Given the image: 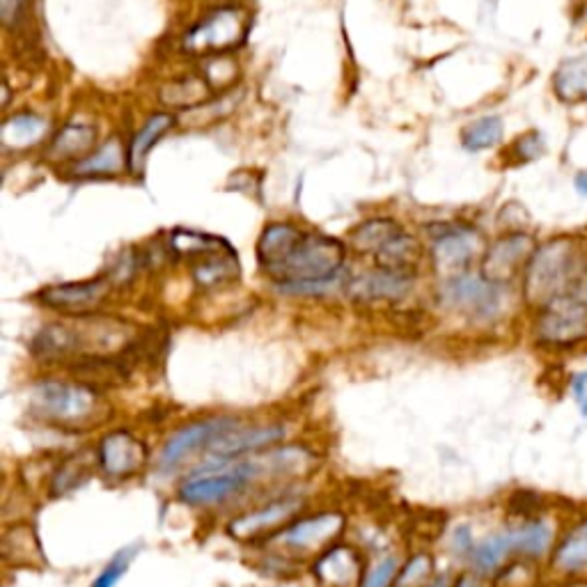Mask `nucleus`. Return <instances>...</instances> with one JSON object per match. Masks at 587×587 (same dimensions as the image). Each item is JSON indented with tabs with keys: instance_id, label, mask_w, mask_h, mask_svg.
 I'll return each mask as SVG.
<instances>
[{
	"instance_id": "nucleus-19",
	"label": "nucleus",
	"mask_w": 587,
	"mask_h": 587,
	"mask_svg": "<svg viewBox=\"0 0 587 587\" xmlns=\"http://www.w3.org/2000/svg\"><path fill=\"white\" fill-rule=\"evenodd\" d=\"M0 553H3L5 564L14 566H37L44 562L42 546L35 531L26 523H16L5 531L3 541H0Z\"/></svg>"
},
{
	"instance_id": "nucleus-39",
	"label": "nucleus",
	"mask_w": 587,
	"mask_h": 587,
	"mask_svg": "<svg viewBox=\"0 0 587 587\" xmlns=\"http://www.w3.org/2000/svg\"><path fill=\"white\" fill-rule=\"evenodd\" d=\"M26 0H0V16H3L5 26H14L18 14H22Z\"/></svg>"
},
{
	"instance_id": "nucleus-42",
	"label": "nucleus",
	"mask_w": 587,
	"mask_h": 587,
	"mask_svg": "<svg viewBox=\"0 0 587 587\" xmlns=\"http://www.w3.org/2000/svg\"><path fill=\"white\" fill-rule=\"evenodd\" d=\"M10 104V90H8V86H3V106H8Z\"/></svg>"
},
{
	"instance_id": "nucleus-16",
	"label": "nucleus",
	"mask_w": 587,
	"mask_h": 587,
	"mask_svg": "<svg viewBox=\"0 0 587 587\" xmlns=\"http://www.w3.org/2000/svg\"><path fill=\"white\" fill-rule=\"evenodd\" d=\"M86 349V335L80 329L65 327V323H51L44 327L33 340V354L39 360H65L80 356Z\"/></svg>"
},
{
	"instance_id": "nucleus-9",
	"label": "nucleus",
	"mask_w": 587,
	"mask_h": 587,
	"mask_svg": "<svg viewBox=\"0 0 587 587\" xmlns=\"http://www.w3.org/2000/svg\"><path fill=\"white\" fill-rule=\"evenodd\" d=\"M246 35L244 14L234 8L218 10L205 22L197 24L184 39V49L191 53H222L230 51Z\"/></svg>"
},
{
	"instance_id": "nucleus-17",
	"label": "nucleus",
	"mask_w": 587,
	"mask_h": 587,
	"mask_svg": "<svg viewBox=\"0 0 587 587\" xmlns=\"http://www.w3.org/2000/svg\"><path fill=\"white\" fill-rule=\"evenodd\" d=\"M301 239H303V232H298L294 226H288V222H276V226H269L257 241L259 267L265 269V273L276 271L282 261L294 253V248L301 244Z\"/></svg>"
},
{
	"instance_id": "nucleus-6",
	"label": "nucleus",
	"mask_w": 587,
	"mask_h": 587,
	"mask_svg": "<svg viewBox=\"0 0 587 587\" xmlns=\"http://www.w3.org/2000/svg\"><path fill=\"white\" fill-rule=\"evenodd\" d=\"M303 510L301 496H280L259 508L234 516L228 523V535L237 541L273 539L288 523H292Z\"/></svg>"
},
{
	"instance_id": "nucleus-24",
	"label": "nucleus",
	"mask_w": 587,
	"mask_h": 587,
	"mask_svg": "<svg viewBox=\"0 0 587 587\" xmlns=\"http://www.w3.org/2000/svg\"><path fill=\"white\" fill-rule=\"evenodd\" d=\"M514 553L523 558H541L544 553H549L551 544H553V528L549 521L544 519H531L523 525H519L516 531H510Z\"/></svg>"
},
{
	"instance_id": "nucleus-7",
	"label": "nucleus",
	"mask_w": 587,
	"mask_h": 587,
	"mask_svg": "<svg viewBox=\"0 0 587 587\" xmlns=\"http://www.w3.org/2000/svg\"><path fill=\"white\" fill-rule=\"evenodd\" d=\"M500 288L502 285H496V282L487 280L484 276L461 273V276L445 280L441 298L455 310H461L471 317L489 319V317H496L502 306Z\"/></svg>"
},
{
	"instance_id": "nucleus-13",
	"label": "nucleus",
	"mask_w": 587,
	"mask_h": 587,
	"mask_svg": "<svg viewBox=\"0 0 587 587\" xmlns=\"http://www.w3.org/2000/svg\"><path fill=\"white\" fill-rule=\"evenodd\" d=\"M111 290V280L99 278L90 282H67V285H53L39 292V301L49 308L84 315L94 310Z\"/></svg>"
},
{
	"instance_id": "nucleus-14",
	"label": "nucleus",
	"mask_w": 587,
	"mask_h": 587,
	"mask_svg": "<svg viewBox=\"0 0 587 587\" xmlns=\"http://www.w3.org/2000/svg\"><path fill=\"white\" fill-rule=\"evenodd\" d=\"M533 251V239L528 234H508L487 251L482 261V276L496 282V285H508L516 276L525 257Z\"/></svg>"
},
{
	"instance_id": "nucleus-32",
	"label": "nucleus",
	"mask_w": 587,
	"mask_h": 587,
	"mask_svg": "<svg viewBox=\"0 0 587 587\" xmlns=\"http://www.w3.org/2000/svg\"><path fill=\"white\" fill-rule=\"evenodd\" d=\"M502 136V123L498 117H482L477 123H473L471 127L463 129V148L471 152H480V150H489L494 148Z\"/></svg>"
},
{
	"instance_id": "nucleus-40",
	"label": "nucleus",
	"mask_w": 587,
	"mask_h": 587,
	"mask_svg": "<svg viewBox=\"0 0 587 587\" xmlns=\"http://www.w3.org/2000/svg\"><path fill=\"white\" fill-rule=\"evenodd\" d=\"M452 587H480V585H477V580H475L471 574H461V576L452 583Z\"/></svg>"
},
{
	"instance_id": "nucleus-18",
	"label": "nucleus",
	"mask_w": 587,
	"mask_h": 587,
	"mask_svg": "<svg viewBox=\"0 0 587 587\" xmlns=\"http://www.w3.org/2000/svg\"><path fill=\"white\" fill-rule=\"evenodd\" d=\"M94 463H99L97 452L94 455L76 452V455L63 459L55 465V471L51 473L49 494L53 498H65V496L78 492L92 477Z\"/></svg>"
},
{
	"instance_id": "nucleus-3",
	"label": "nucleus",
	"mask_w": 587,
	"mask_h": 587,
	"mask_svg": "<svg viewBox=\"0 0 587 587\" xmlns=\"http://www.w3.org/2000/svg\"><path fill=\"white\" fill-rule=\"evenodd\" d=\"M576 253L560 241L544 246L531 261L528 280H525V294L531 301L551 303L558 296H564L580 282L576 265Z\"/></svg>"
},
{
	"instance_id": "nucleus-33",
	"label": "nucleus",
	"mask_w": 587,
	"mask_h": 587,
	"mask_svg": "<svg viewBox=\"0 0 587 587\" xmlns=\"http://www.w3.org/2000/svg\"><path fill=\"white\" fill-rule=\"evenodd\" d=\"M136 558V549H123L117 551L111 562L99 572V576L90 583V587H115L129 570L131 560Z\"/></svg>"
},
{
	"instance_id": "nucleus-11",
	"label": "nucleus",
	"mask_w": 587,
	"mask_h": 587,
	"mask_svg": "<svg viewBox=\"0 0 587 587\" xmlns=\"http://www.w3.org/2000/svg\"><path fill=\"white\" fill-rule=\"evenodd\" d=\"M480 246V234L469 228H441L432 248L436 271L448 280L465 273V267L475 259Z\"/></svg>"
},
{
	"instance_id": "nucleus-26",
	"label": "nucleus",
	"mask_w": 587,
	"mask_h": 587,
	"mask_svg": "<svg viewBox=\"0 0 587 587\" xmlns=\"http://www.w3.org/2000/svg\"><path fill=\"white\" fill-rule=\"evenodd\" d=\"M170 248L179 257L197 261L202 257L228 251L230 244H226V241L218 239V237H212V234H202V232H193V230H175L170 237Z\"/></svg>"
},
{
	"instance_id": "nucleus-4",
	"label": "nucleus",
	"mask_w": 587,
	"mask_h": 587,
	"mask_svg": "<svg viewBox=\"0 0 587 587\" xmlns=\"http://www.w3.org/2000/svg\"><path fill=\"white\" fill-rule=\"evenodd\" d=\"M241 422L237 418L222 416V418H205V420H195L179 428L161 448L158 455V471L161 473H175L181 469L193 455L197 452H209L212 445L228 436L230 432L239 430Z\"/></svg>"
},
{
	"instance_id": "nucleus-15",
	"label": "nucleus",
	"mask_w": 587,
	"mask_h": 587,
	"mask_svg": "<svg viewBox=\"0 0 587 587\" xmlns=\"http://www.w3.org/2000/svg\"><path fill=\"white\" fill-rule=\"evenodd\" d=\"M411 288L413 276L379 269L349 280L347 292L354 301L372 303V301H399L411 292Z\"/></svg>"
},
{
	"instance_id": "nucleus-8",
	"label": "nucleus",
	"mask_w": 587,
	"mask_h": 587,
	"mask_svg": "<svg viewBox=\"0 0 587 587\" xmlns=\"http://www.w3.org/2000/svg\"><path fill=\"white\" fill-rule=\"evenodd\" d=\"M148 445L127 430H113L97 445V465L109 480H131L145 469Z\"/></svg>"
},
{
	"instance_id": "nucleus-23",
	"label": "nucleus",
	"mask_w": 587,
	"mask_h": 587,
	"mask_svg": "<svg viewBox=\"0 0 587 587\" xmlns=\"http://www.w3.org/2000/svg\"><path fill=\"white\" fill-rule=\"evenodd\" d=\"M97 131L90 125H67L60 129L49 148V158L53 161H69V158H86L94 148Z\"/></svg>"
},
{
	"instance_id": "nucleus-12",
	"label": "nucleus",
	"mask_w": 587,
	"mask_h": 587,
	"mask_svg": "<svg viewBox=\"0 0 587 587\" xmlns=\"http://www.w3.org/2000/svg\"><path fill=\"white\" fill-rule=\"evenodd\" d=\"M285 436V430L282 424H261V428H239L230 432L228 436L218 438L212 450L207 452L209 459L216 461H234V459H244L248 455L265 452L278 441Z\"/></svg>"
},
{
	"instance_id": "nucleus-2",
	"label": "nucleus",
	"mask_w": 587,
	"mask_h": 587,
	"mask_svg": "<svg viewBox=\"0 0 587 587\" xmlns=\"http://www.w3.org/2000/svg\"><path fill=\"white\" fill-rule=\"evenodd\" d=\"M344 246L337 239L323 234H303L294 253L271 271L276 285H296V282H317L333 278L342 271Z\"/></svg>"
},
{
	"instance_id": "nucleus-27",
	"label": "nucleus",
	"mask_w": 587,
	"mask_h": 587,
	"mask_svg": "<svg viewBox=\"0 0 587 587\" xmlns=\"http://www.w3.org/2000/svg\"><path fill=\"white\" fill-rule=\"evenodd\" d=\"M512 553H514V546L508 531V533H498V535L482 539L471 553V562L477 574H494Z\"/></svg>"
},
{
	"instance_id": "nucleus-38",
	"label": "nucleus",
	"mask_w": 587,
	"mask_h": 587,
	"mask_svg": "<svg viewBox=\"0 0 587 587\" xmlns=\"http://www.w3.org/2000/svg\"><path fill=\"white\" fill-rule=\"evenodd\" d=\"M452 549L455 553H461V556H471L475 544H473V535H471V528L469 525H461V528L455 531L452 535Z\"/></svg>"
},
{
	"instance_id": "nucleus-21",
	"label": "nucleus",
	"mask_w": 587,
	"mask_h": 587,
	"mask_svg": "<svg viewBox=\"0 0 587 587\" xmlns=\"http://www.w3.org/2000/svg\"><path fill=\"white\" fill-rule=\"evenodd\" d=\"M175 127V117L168 113H156L148 119V125L136 133V138L131 140L129 148V156H127V166L133 175H143L148 156L154 150V145L158 143L161 138H164L170 129Z\"/></svg>"
},
{
	"instance_id": "nucleus-31",
	"label": "nucleus",
	"mask_w": 587,
	"mask_h": 587,
	"mask_svg": "<svg viewBox=\"0 0 587 587\" xmlns=\"http://www.w3.org/2000/svg\"><path fill=\"white\" fill-rule=\"evenodd\" d=\"M553 562L560 572L566 574H578L587 570V523L564 537Z\"/></svg>"
},
{
	"instance_id": "nucleus-35",
	"label": "nucleus",
	"mask_w": 587,
	"mask_h": 587,
	"mask_svg": "<svg viewBox=\"0 0 587 587\" xmlns=\"http://www.w3.org/2000/svg\"><path fill=\"white\" fill-rule=\"evenodd\" d=\"M399 570H401V564L395 556L381 558L370 572H366V578H362L360 587H393Z\"/></svg>"
},
{
	"instance_id": "nucleus-22",
	"label": "nucleus",
	"mask_w": 587,
	"mask_h": 587,
	"mask_svg": "<svg viewBox=\"0 0 587 587\" xmlns=\"http://www.w3.org/2000/svg\"><path fill=\"white\" fill-rule=\"evenodd\" d=\"M374 257H377L379 269L416 276V269L422 259V246L416 237L401 232L391 241V244L383 246Z\"/></svg>"
},
{
	"instance_id": "nucleus-25",
	"label": "nucleus",
	"mask_w": 587,
	"mask_h": 587,
	"mask_svg": "<svg viewBox=\"0 0 587 587\" xmlns=\"http://www.w3.org/2000/svg\"><path fill=\"white\" fill-rule=\"evenodd\" d=\"M125 152H123V143H119L117 138L109 140L106 145H101L97 152L88 154L86 158H80L74 164V175L78 177H109V175H117L119 170L125 168Z\"/></svg>"
},
{
	"instance_id": "nucleus-10",
	"label": "nucleus",
	"mask_w": 587,
	"mask_h": 587,
	"mask_svg": "<svg viewBox=\"0 0 587 587\" xmlns=\"http://www.w3.org/2000/svg\"><path fill=\"white\" fill-rule=\"evenodd\" d=\"M317 587H360L366 578V560L347 544H333L312 562Z\"/></svg>"
},
{
	"instance_id": "nucleus-37",
	"label": "nucleus",
	"mask_w": 587,
	"mask_h": 587,
	"mask_svg": "<svg viewBox=\"0 0 587 587\" xmlns=\"http://www.w3.org/2000/svg\"><path fill=\"white\" fill-rule=\"evenodd\" d=\"M508 510L512 516H533L541 510V496L533 492H516L510 496Z\"/></svg>"
},
{
	"instance_id": "nucleus-43",
	"label": "nucleus",
	"mask_w": 587,
	"mask_h": 587,
	"mask_svg": "<svg viewBox=\"0 0 587 587\" xmlns=\"http://www.w3.org/2000/svg\"><path fill=\"white\" fill-rule=\"evenodd\" d=\"M580 411H583V416H587V395H585V399L580 401Z\"/></svg>"
},
{
	"instance_id": "nucleus-36",
	"label": "nucleus",
	"mask_w": 587,
	"mask_h": 587,
	"mask_svg": "<svg viewBox=\"0 0 587 587\" xmlns=\"http://www.w3.org/2000/svg\"><path fill=\"white\" fill-rule=\"evenodd\" d=\"M344 273H335L333 278L327 280H317V282H296V285H278L280 292L285 294H296V296H319V294H331L340 285H344Z\"/></svg>"
},
{
	"instance_id": "nucleus-28",
	"label": "nucleus",
	"mask_w": 587,
	"mask_h": 587,
	"mask_svg": "<svg viewBox=\"0 0 587 587\" xmlns=\"http://www.w3.org/2000/svg\"><path fill=\"white\" fill-rule=\"evenodd\" d=\"M401 234V228L391 218H374L362 222V226L354 232L352 237V246L360 253H370L377 255L383 246L391 244V241Z\"/></svg>"
},
{
	"instance_id": "nucleus-30",
	"label": "nucleus",
	"mask_w": 587,
	"mask_h": 587,
	"mask_svg": "<svg viewBox=\"0 0 587 587\" xmlns=\"http://www.w3.org/2000/svg\"><path fill=\"white\" fill-rule=\"evenodd\" d=\"M44 131H47L44 119L26 113V115H14L5 119L0 138H3V143L8 148H28L37 143V140L44 136Z\"/></svg>"
},
{
	"instance_id": "nucleus-20",
	"label": "nucleus",
	"mask_w": 587,
	"mask_h": 587,
	"mask_svg": "<svg viewBox=\"0 0 587 587\" xmlns=\"http://www.w3.org/2000/svg\"><path fill=\"white\" fill-rule=\"evenodd\" d=\"M241 265L232 248L193 261V280L202 290H216L239 280Z\"/></svg>"
},
{
	"instance_id": "nucleus-41",
	"label": "nucleus",
	"mask_w": 587,
	"mask_h": 587,
	"mask_svg": "<svg viewBox=\"0 0 587 587\" xmlns=\"http://www.w3.org/2000/svg\"><path fill=\"white\" fill-rule=\"evenodd\" d=\"M576 189H578L580 193L587 195V173H580V175L576 177Z\"/></svg>"
},
{
	"instance_id": "nucleus-1",
	"label": "nucleus",
	"mask_w": 587,
	"mask_h": 587,
	"mask_svg": "<svg viewBox=\"0 0 587 587\" xmlns=\"http://www.w3.org/2000/svg\"><path fill=\"white\" fill-rule=\"evenodd\" d=\"M30 413L47 424L63 430H90L106 418L101 395L86 383L44 379L37 381L28 395Z\"/></svg>"
},
{
	"instance_id": "nucleus-5",
	"label": "nucleus",
	"mask_w": 587,
	"mask_h": 587,
	"mask_svg": "<svg viewBox=\"0 0 587 587\" xmlns=\"http://www.w3.org/2000/svg\"><path fill=\"white\" fill-rule=\"evenodd\" d=\"M344 528H347V516L335 510L298 514L273 541L294 556H319L342 537Z\"/></svg>"
},
{
	"instance_id": "nucleus-29",
	"label": "nucleus",
	"mask_w": 587,
	"mask_h": 587,
	"mask_svg": "<svg viewBox=\"0 0 587 587\" xmlns=\"http://www.w3.org/2000/svg\"><path fill=\"white\" fill-rule=\"evenodd\" d=\"M212 86L207 84L205 76H189L184 80H175L164 92H161V99L164 104L175 106V109H197L200 104H207Z\"/></svg>"
},
{
	"instance_id": "nucleus-34",
	"label": "nucleus",
	"mask_w": 587,
	"mask_h": 587,
	"mask_svg": "<svg viewBox=\"0 0 587 587\" xmlns=\"http://www.w3.org/2000/svg\"><path fill=\"white\" fill-rule=\"evenodd\" d=\"M587 92V69L578 63L564 65L558 74V94L564 99H576Z\"/></svg>"
}]
</instances>
